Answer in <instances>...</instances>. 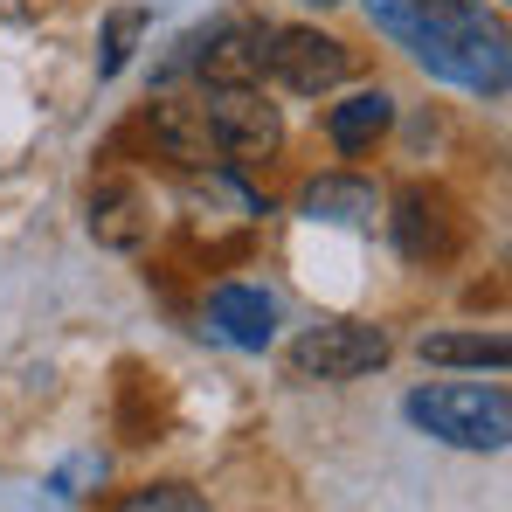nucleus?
<instances>
[{
  "label": "nucleus",
  "mask_w": 512,
  "mask_h": 512,
  "mask_svg": "<svg viewBox=\"0 0 512 512\" xmlns=\"http://www.w3.org/2000/svg\"><path fill=\"white\" fill-rule=\"evenodd\" d=\"M374 28L395 35L429 77L443 84H464V90H485L499 97L512 77V56H506V28L471 7V0H367Z\"/></svg>",
  "instance_id": "nucleus-1"
},
{
  "label": "nucleus",
  "mask_w": 512,
  "mask_h": 512,
  "mask_svg": "<svg viewBox=\"0 0 512 512\" xmlns=\"http://www.w3.org/2000/svg\"><path fill=\"white\" fill-rule=\"evenodd\" d=\"M409 423L429 429L436 443H457V450H506L512 402H506V388L436 381V388H416V395H409Z\"/></svg>",
  "instance_id": "nucleus-2"
},
{
  "label": "nucleus",
  "mask_w": 512,
  "mask_h": 512,
  "mask_svg": "<svg viewBox=\"0 0 512 512\" xmlns=\"http://www.w3.org/2000/svg\"><path fill=\"white\" fill-rule=\"evenodd\" d=\"M201 118H208V139L222 160H270L284 146V118H277V104H263L256 84H208Z\"/></svg>",
  "instance_id": "nucleus-3"
},
{
  "label": "nucleus",
  "mask_w": 512,
  "mask_h": 512,
  "mask_svg": "<svg viewBox=\"0 0 512 512\" xmlns=\"http://www.w3.org/2000/svg\"><path fill=\"white\" fill-rule=\"evenodd\" d=\"M388 333L367 326V319H333V326H312L305 340L291 346V374L298 381H360L374 367H388Z\"/></svg>",
  "instance_id": "nucleus-4"
},
{
  "label": "nucleus",
  "mask_w": 512,
  "mask_h": 512,
  "mask_svg": "<svg viewBox=\"0 0 512 512\" xmlns=\"http://www.w3.org/2000/svg\"><path fill=\"white\" fill-rule=\"evenodd\" d=\"M263 70L284 90H298V97H326V90H340L353 77V49L333 42V35H319V28H270Z\"/></svg>",
  "instance_id": "nucleus-5"
},
{
  "label": "nucleus",
  "mask_w": 512,
  "mask_h": 512,
  "mask_svg": "<svg viewBox=\"0 0 512 512\" xmlns=\"http://www.w3.org/2000/svg\"><path fill=\"white\" fill-rule=\"evenodd\" d=\"M388 222H395V243H402L409 263H443L457 250V222H450V201L436 187H402Z\"/></svg>",
  "instance_id": "nucleus-6"
},
{
  "label": "nucleus",
  "mask_w": 512,
  "mask_h": 512,
  "mask_svg": "<svg viewBox=\"0 0 512 512\" xmlns=\"http://www.w3.org/2000/svg\"><path fill=\"white\" fill-rule=\"evenodd\" d=\"M263 56H270L263 21H215L208 49H201V77L208 84H263Z\"/></svg>",
  "instance_id": "nucleus-7"
},
{
  "label": "nucleus",
  "mask_w": 512,
  "mask_h": 512,
  "mask_svg": "<svg viewBox=\"0 0 512 512\" xmlns=\"http://www.w3.org/2000/svg\"><path fill=\"white\" fill-rule=\"evenodd\" d=\"M146 132H153V146H160V160L187 173H208L222 153H215V139H208V118H201V104H180V97H160L153 111H146Z\"/></svg>",
  "instance_id": "nucleus-8"
},
{
  "label": "nucleus",
  "mask_w": 512,
  "mask_h": 512,
  "mask_svg": "<svg viewBox=\"0 0 512 512\" xmlns=\"http://www.w3.org/2000/svg\"><path fill=\"white\" fill-rule=\"evenodd\" d=\"M208 326L229 346H243V353H263V346L277 340V298L256 291V284H222L208 298Z\"/></svg>",
  "instance_id": "nucleus-9"
},
{
  "label": "nucleus",
  "mask_w": 512,
  "mask_h": 512,
  "mask_svg": "<svg viewBox=\"0 0 512 512\" xmlns=\"http://www.w3.org/2000/svg\"><path fill=\"white\" fill-rule=\"evenodd\" d=\"M146 229H153V215H146V194H139L132 180H104V187L90 194V236H97L104 250H139Z\"/></svg>",
  "instance_id": "nucleus-10"
},
{
  "label": "nucleus",
  "mask_w": 512,
  "mask_h": 512,
  "mask_svg": "<svg viewBox=\"0 0 512 512\" xmlns=\"http://www.w3.org/2000/svg\"><path fill=\"white\" fill-rule=\"evenodd\" d=\"M388 118H395V97H388V90H353L346 104L326 111V139H333L340 153H367V146L388 132Z\"/></svg>",
  "instance_id": "nucleus-11"
},
{
  "label": "nucleus",
  "mask_w": 512,
  "mask_h": 512,
  "mask_svg": "<svg viewBox=\"0 0 512 512\" xmlns=\"http://www.w3.org/2000/svg\"><path fill=\"white\" fill-rule=\"evenodd\" d=\"M305 215L312 222H374V187L367 180H346V173H326V180H312L305 187Z\"/></svg>",
  "instance_id": "nucleus-12"
},
{
  "label": "nucleus",
  "mask_w": 512,
  "mask_h": 512,
  "mask_svg": "<svg viewBox=\"0 0 512 512\" xmlns=\"http://www.w3.org/2000/svg\"><path fill=\"white\" fill-rule=\"evenodd\" d=\"M429 367H506V340L499 333H423Z\"/></svg>",
  "instance_id": "nucleus-13"
},
{
  "label": "nucleus",
  "mask_w": 512,
  "mask_h": 512,
  "mask_svg": "<svg viewBox=\"0 0 512 512\" xmlns=\"http://www.w3.org/2000/svg\"><path fill=\"white\" fill-rule=\"evenodd\" d=\"M146 28H153L146 7H111L104 14V42H97V77H118L132 63V49L146 42Z\"/></svg>",
  "instance_id": "nucleus-14"
},
{
  "label": "nucleus",
  "mask_w": 512,
  "mask_h": 512,
  "mask_svg": "<svg viewBox=\"0 0 512 512\" xmlns=\"http://www.w3.org/2000/svg\"><path fill=\"white\" fill-rule=\"evenodd\" d=\"M118 512H208V499L194 485H139L118 499Z\"/></svg>",
  "instance_id": "nucleus-15"
},
{
  "label": "nucleus",
  "mask_w": 512,
  "mask_h": 512,
  "mask_svg": "<svg viewBox=\"0 0 512 512\" xmlns=\"http://www.w3.org/2000/svg\"><path fill=\"white\" fill-rule=\"evenodd\" d=\"M28 21V0H0V28H21Z\"/></svg>",
  "instance_id": "nucleus-16"
},
{
  "label": "nucleus",
  "mask_w": 512,
  "mask_h": 512,
  "mask_svg": "<svg viewBox=\"0 0 512 512\" xmlns=\"http://www.w3.org/2000/svg\"><path fill=\"white\" fill-rule=\"evenodd\" d=\"M319 7H333V0H319Z\"/></svg>",
  "instance_id": "nucleus-17"
}]
</instances>
